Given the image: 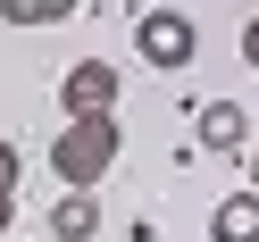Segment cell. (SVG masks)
<instances>
[{
    "mask_svg": "<svg viewBox=\"0 0 259 242\" xmlns=\"http://www.w3.org/2000/svg\"><path fill=\"white\" fill-rule=\"evenodd\" d=\"M117 159H125V125L117 117H67V134L51 142V175L67 192H101Z\"/></svg>",
    "mask_w": 259,
    "mask_h": 242,
    "instance_id": "6da1fadb",
    "label": "cell"
},
{
    "mask_svg": "<svg viewBox=\"0 0 259 242\" xmlns=\"http://www.w3.org/2000/svg\"><path fill=\"white\" fill-rule=\"evenodd\" d=\"M134 51L151 59L159 75H176V67H192V59H201V25H192L184 9H151V17L134 25Z\"/></svg>",
    "mask_w": 259,
    "mask_h": 242,
    "instance_id": "7a4b0ae2",
    "label": "cell"
},
{
    "mask_svg": "<svg viewBox=\"0 0 259 242\" xmlns=\"http://www.w3.org/2000/svg\"><path fill=\"white\" fill-rule=\"evenodd\" d=\"M117 92H125V75L109 67V59H75V67L59 75V109H67V117H117Z\"/></svg>",
    "mask_w": 259,
    "mask_h": 242,
    "instance_id": "3957f363",
    "label": "cell"
},
{
    "mask_svg": "<svg viewBox=\"0 0 259 242\" xmlns=\"http://www.w3.org/2000/svg\"><path fill=\"white\" fill-rule=\"evenodd\" d=\"M192 142H201L209 159H242V142H251V117H242V101H201V117H192Z\"/></svg>",
    "mask_w": 259,
    "mask_h": 242,
    "instance_id": "277c9868",
    "label": "cell"
},
{
    "mask_svg": "<svg viewBox=\"0 0 259 242\" xmlns=\"http://www.w3.org/2000/svg\"><path fill=\"white\" fill-rule=\"evenodd\" d=\"M209 242H259V192H226L209 209Z\"/></svg>",
    "mask_w": 259,
    "mask_h": 242,
    "instance_id": "5b68a950",
    "label": "cell"
},
{
    "mask_svg": "<svg viewBox=\"0 0 259 242\" xmlns=\"http://www.w3.org/2000/svg\"><path fill=\"white\" fill-rule=\"evenodd\" d=\"M92 234H101V201L92 192H67L51 209V242H92Z\"/></svg>",
    "mask_w": 259,
    "mask_h": 242,
    "instance_id": "8992f818",
    "label": "cell"
},
{
    "mask_svg": "<svg viewBox=\"0 0 259 242\" xmlns=\"http://www.w3.org/2000/svg\"><path fill=\"white\" fill-rule=\"evenodd\" d=\"M84 0H0V25H25V34H42V25H67Z\"/></svg>",
    "mask_w": 259,
    "mask_h": 242,
    "instance_id": "52a82bcc",
    "label": "cell"
},
{
    "mask_svg": "<svg viewBox=\"0 0 259 242\" xmlns=\"http://www.w3.org/2000/svg\"><path fill=\"white\" fill-rule=\"evenodd\" d=\"M0 184L17 192V142H9V134H0Z\"/></svg>",
    "mask_w": 259,
    "mask_h": 242,
    "instance_id": "ba28073f",
    "label": "cell"
},
{
    "mask_svg": "<svg viewBox=\"0 0 259 242\" xmlns=\"http://www.w3.org/2000/svg\"><path fill=\"white\" fill-rule=\"evenodd\" d=\"M242 67H259V17L242 25Z\"/></svg>",
    "mask_w": 259,
    "mask_h": 242,
    "instance_id": "9c48e42d",
    "label": "cell"
},
{
    "mask_svg": "<svg viewBox=\"0 0 259 242\" xmlns=\"http://www.w3.org/2000/svg\"><path fill=\"white\" fill-rule=\"evenodd\" d=\"M9 225H17V192L0 184V234H9Z\"/></svg>",
    "mask_w": 259,
    "mask_h": 242,
    "instance_id": "30bf717a",
    "label": "cell"
},
{
    "mask_svg": "<svg viewBox=\"0 0 259 242\" xmlns=\"http://www.w3.org/2000/svg\"><path fill=\"white\" fill-rule=\"evenodd\" d=\"M251 192H259V151H251Z\"/></svg>",
    "mask_w": 259,
    "mask_h": 242,
    "instance_id": "8fae6325",
    "label": "cell"
}]
</instances>
